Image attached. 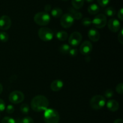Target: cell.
<instances>
[{"label": "cell", "instance_id": "1", "mask_svg": "<svg viewBox=\"0 0 123 123\" xmlns=\"http://www.w3.org/2000/svg\"><path fill=\"white\" fill-rule=\"evenodd\" d=\"M49 102L48 98L42 95H38L34 97L31 102L32 109L35 112H40L48 109Z\"/></svg>", "mask_w": 123, "mask_h": 123}, {"label": "cell", "instance_id": "2", "mask_svg": "<svg viewBox=\"0 0 123 123\" xmlns=\"http://www.w3.org/2000/svg\"><path fill=\"white\" fill-rule=\"evenodd\" d=\"M44 120L46 123H58L60 120V116L56 110L48 108L44 111Z\"/></svg>", "mask_w": 123, "mask_h": 123}, {"label": "cell", "instance_id": "3", "mask_svg": "<svg viewBox=\"0 0 123 123\" xmlns=\"http://www.w3.org/2000/svg\"><path fill=\"white\" fill-rule=\"evenodd\" d=\"M34 20L37 25L40 26H46L50 21V16L48 13L45 12H38L35 14Z\"/></svg>", "mask_w": 123, "mask_h": 123}, {"label": "cell", "instance_id": "4", "mask_svg": "<svg viewBox=\"0 0 123 123\" xmlns=\"http://www.w3.org/2000/svg\"><path fill=\"white\" fill-rule=\"evenodd\" d=\"M105 98L101 95L93 96L90 102V106L94 110H100L105 106Z\"/></svg>", "mask_w": 123, "mask_h": 123}, {"label": "cell", "instance_id": "5", "mask_svg": "<svg viewBox=\"0 0 123 123\" xmlns=\"http://www.w3.org/2000/svg\"><path fill=\"white\" fill-rule=\"evenodd\" d=\"M38 35L39 38L44 42H49L54 38V32L50 28L42 27L38 30Z\"/></svg>", "mask_w": 123, "mask_h": 123}, {"label": "cell", "instance_id": "6", "mask_svg": "<svg viewBox=\"0 0 123 123\" xmlns=\"http://www.w3.org/2000/svg\"><path fill=\"white\" fill-rule=\"evenodd\" d=\"M8 98L10 102L13 104H19L24 101L25 96L24 94L20 91L16 90L10 94Z\"/></svg>", "mask_w": 123, "mask_h": 123}, {"label": "cell", "instance_id": "7", "mask_svg": "<svg viewBox=\"0 0 123 123\" xmlns=\"http://www.w3.org/2000/svg\"><path fill=\"white\" fill-rule=\"evenodd\" d=\"M92 24L97 28H103L107 24V18L105 14H97L92 19Z\"/></svg>", "mask_w": 123, "mask_h": 123}, {"label": "cell", "instance_id": "8", "mask_svg": "<svg viewBox=\"0 0 123 123\" xmlns=\"http://www.w3.org/2000/svg\"><path fill=\"white\" fill-rule=\"evenodd\" d=\"M74 19L70 13H66L61 16L60 19L61 25L64 28H68L73 25Z\"/></svg>", "mask_w": 123, "mask_h": 123}, {"label": "cell", "instance_id": "9", "mask_svg": "<svg viewBox=\"0 0 123 123\" xmlns=\"http://www.w3.org/2000/svg\"><path fill=\"white\" fill-rule=\"evenodd\" d=\"M82 40V36L79 32H73L68 38V43L72 47H76L80 44Z\"/></svg>", "mask_w": 123, "mask_h": 123}, {"label": "cell", "instance_id": "10", "mask_svg": "<svg viewBox=\"0 0 123 123\" xmlns=\"http://www.w3.org/2000/svg\"><path fill=\"white\" fill-rule=\"evenodd\" d=\"M108 27L112 32H117L120 31L121 29V24L118 20L115 18H112L108 21Z\"/></svg>", "mask_w": 123, "mask_h": 123}, {"label": "cell", "instance_id": "11", "mask_svg": "<svg viewBox=\"0 0 123 123\" xmlns=\"http://www.w3.org/2000/svg\"><path fill=\"white\" fill-rule=\"evenodd\" d=\"M12 25V20L9 16L4 15L0 18V29L4 31L8 30Z\"/></svg>", "mask_w": 123, "mask_h": 123}, {"label": "cell", "instance_id": "12", "mask_svg": "<svg viewBox=\"0 0 123 123\" xmlns=\"http://www.w3.org/2000/svg\"><path fill=\"white\" fill-rule=\"evenodd\" d=\"M79 50H80V52L82 55H88L92 50V43L90 41H85L80 44Z\"/></svg>", "mask_w": 123, "mask_h": 123}, {"label": "cell", "instance_id": "13", "mask_svg": "<svg viewBox=\"0 0 123 123\" xmlns=\"http://www.w3.org/2000/svg\"><path fill=\"white\" fill-rule=\"evenodd\" d=\"M88 37L91 41L93 42H98L100 38V34L99 32L96 29H90L88 32Z\"/></svg>", "mask_w": 123, "mask_h": 123}, {"label": "cell", "instance_id": "14", "mask_svg": "<svg viewBox=\"0 0 123 123\" xmlns=\"http://www.w3.org/2000/svg\"><path fill=\"white\" fill-rule=\"evenodd\" d=\"M63 86L64 83L62 80L60 79H56L52 82L50 84V89L53 91L57 92V91H60L62 88Z\"/></svg>", "mask_w": 123, "mask_h": 123}, {"label": "cell", "instance_id": "15", "mask_svg": "<svg viewBox=\"0 0 123 123\" xmlns=\"http://www.w3.org/2000/svg\"><path fill=\"white\" fill-rule=\"evenodd\" d=\"M106 107L110 111L116 112L119 109V103L115 100H109L106 103Z\"/></svg>", "mask_w": 123, "mask_h": 123}, {"label": "cell", "instance_id": "16", "mask_svg": "<svg viewBox=\"0 0 123 123\" xmlns=\"http://www.w3.org/2000/svg\"><path fill=\"white\" fill-rule=\"evenodd\" d=\"M68 10L70 12V14L73 16L74 19H76V20H79L82 18V14L80 12H78L74 8H69Z\"/></svg>", "mask_w": 123, "mask_h": 123}, {"label": "cell", "instance_id": "17", "mask_svg": "<svg viewBox=\"0 0 123 123\" xmlns=\"http://www.w3.org/2000/svg\"><path fill=\"white\" fill-rule=\"evenodd\" d=\"M99 6L96 4H92L88 7V12L91 14H96L99 12Z\"/></svg>", "mask_w": 123, "mask_h": 123}, {"label": "cell", "instance_id": "18", "mask_svg": "<svg viewBox=\"0 0 123 123\" xmlns=\"http://www.w3.org/2000/svg\"><path fill=\"white\" fill-rule=\"evenodd\" d=\"M56 37L60 41H65L68 38V34L66 31H60L56 34Z\"/></svg>", "mask_w": 123, "mask_h": 123}, {"label": "cell", "instance_id": "19", "mask_svg": "<svg viewBox=\"0 0 123 123\" xmlns=\"http://www.w3.org/2000/svg\"><path fill=\"white\" fill-rule=\"evenodd\" d=\"M85 0H72V4L73 8L76 10L81 8L84 4Z\"/></svg>", "mask_w": 123, "mask_h": 123}, {"label": "cell", "instance_id": "20", "mask_svg": "<svg viewBox=\"0 0 123 123\" xmlns=\"http://www.w3.org/2000/svg\"><path fill=\"white\" fill-rule=\"evenodd\" d=\"M51 14L54 18H59L62 15V10L59 7H55L51 10Z\"/></svg>", "mask_w": 123, "mask_h": 123}, {"label": "cell", "instance_id": "21", "mask_svg": "<svg viewBox=\"0 0 123 123\" xmlns=\"http://www.w3.org/2000/svg\"><path fill=\"white\" fill-rule=\"evenodd\" d=\"M71 47L67 44H63L60 47V52L62 54H68Z\"/></svg>", "mask_w": 123, "mask_h": 123}, {"label": "cell", "instance_id": "22", "mask_svg": "<svg viewBox=\"0 0 123 123\" xmlns=\"http://www.w3.org/2000/svg\"><path fill=\"white\" fill-rule=\"evenodd\" d=\"M105 14L107 16L112 17L114 16L116 14V10L113 7H109L106 8L105 10Z\"/></svg>", "mask_w": 123, "mask_h": 123}, {"label": "cell", "instance_id": "23", "mask_svg": "<svg viewBox=\"0 0 123 123\" xmlns=\"http://www.w3.org/2000/svg\"><path fill=\"white\" fill-rule=\"evenodd\" d=\"M9 36L6 32H0V41L3 43H6L8 40Z\"/></svg>", "mask_w": 123, "mask_h": 123}, {"label": "cell", "instance_id": "24", "mask_svg": "<svg viewBox=\"0 0 123 123\" xmlns=\"http://www.w3.org/2000/svg\"><path fill=\"white\" fill-rule=\"evenodd\" d=\"M20 111L24 114H28L30 112V107H29L28 105L26 104V103H24L20 107Z\"/></svg>", "mask_w": 123, "mask_h": 123}, {"label": "cell", "instance_id": "25", "mask_svg": "<svg viewBox=\"0 0 123 123\" xmlns=\"http://www.w3.org/2000/svg\"><path fill=\"white\" fill-rule=\"evenodd\" d=\"M1 123H17L16 121L10 117H5L1 121Z\"/></svg>", "mask_w": 123, "mask_h": 123}, {"label": "cell", "instance_id": "26", "mask_svg": "<svg viewBox=\"0 0 123 123\" xmlns=\"http://www.w3.org/2000/svg\"><path fill=\"white\" fill-rule=\"evenodd\" d=\"M91 24H92V20L88 18H85L82 20V24L86 27L90 26Z\"/></svg>", "mask_w": 123, "mask_h": 123}, {"label": "cell", "instance_id": "27", "mask_svg": "<svg viewBox=\"0 0 123 123\" xmlns=\"http://www.w3.org/2000/svg\"><path fill=\"white\" fill-rule=\"evenodd\" d=\"M114 95V92L111 89H108V90H106L105 92L104 93V96L106 98H111Z\"/></svg>", "mask_w": 123, "mask_h": 123}, {"label": "cell", "instance_id": "28", "mask_svg": "<svg viewBox=\"0 0 123 123\" xmlns=\"http://www.w3.org/2000/svg\"><path fill=\"white\" fill-rule=\"evenodd\" d=\"M97 1L100 6L102 7H105L110 3L111 0H97Z\"/></svg>", "mask_w": 123, "mask_h": 123}, {"label": "cell", "instance_id": "29", "mask_svg": "<svg viewBox=\"0 0 123 123\" xmlns=\"http://www.w3.org/2000/svg\"><path fill=\"white\" fill-rule=\"evenodd\" d=\"M19 123H34V121L30 117H25L20 120Z\"/></svg>", "mask_w": 123, "mask_h": 123}, {"label": "cell", "instance_id": "30", "mask_svg": "<svg viewBox=\"0 0 123 123\" xmlns=\"http://www.w3.org/2000/svg\"><path fill=\"white\" fill-rule=\"evenodd\" d=\"M115 89H116V91L118 93L120 94H121V95H122L123 93V83H120V84H118V85H117Z\"/></svg>", "mask_w": 123, "mask_h": 123}, {"label": "cell", "instance_id": "31", "mask_svg": "<svg viewBox=\"0 0 123 123\" xmlns=\"http://www.w3.org/2000/svg\"><path fill=\"white\" fill-rule=\"evenodd\" d=\"M6 112L8 114H12L14 112V108L12 105H8L7 107H6Z\"/></svg>", "mask_w": 123, "mask_h": 123}, {"label": "cell", "instance_id": "32", "mask_svg": "<svg viewBox=\"0 0 123 123\" xmlns=\"http://www.w3.org/2000/svg\"><path fill=\"white\" fill-rule=\"evenodd\" d=\"M78 49H76V48H71L68 54H69L70 56L74 57V56H76L77 55H78Z\"/></svg>", "mask_w": 123, "mask_h": 123}, {"label": "cell", "instance_id": "33", "mask_svg": "<svg viewBox=\"0 0 123 123\" xmlns=\"http://www.w3.org/2000/svg\"><path fill=\"white\" fill-rule=\"evenodd\" d=\"M123 29H121L120 32L118 33V40L119 42L121 43V44H123Z\"/></svg>", "mask_w": 123, "mask_h": 123}, {"label": "cell", "instance_id": "34", "mask_svg": "<svg viewBox=\"0 0 123 123\" xmlns=\"http://www.w3.org/2000/svg\"><path fill=\"white\" fill-rule=\"evenodd\" d=\"M6 109V103L2 99L0 98V112Z\"/></svg>", "mask_w": 123, "mask_h": 123}, {"label": "cell", "instance_id": "35", "mask_svg": "<svg viewBox=\"0 0 123 123\" xmlns=\"http://www.w3.org/2000/svg\"><path fill=\"white\" fill-rule=\"evenodd\" d=\"M118 18L121 20H123V9L122 8H120L118 13Z\"/></svg>", "mask_w": 123, "mask_h": 123}, {"label": "cell", "instance_id": "36", "mask_svg": "<svg viewBox=\"0 0 123 123\" xmlns=\"http://www.w3.org/2000/svg\"><path fill=\"white\" fill-rule=\"evenodd\" d=\"M52 8V6L50 4H46L45 6H44V11L46 13H48L49 12H50Z\"/></svg>", "mask_w": 123, "mask_h": 123}, {"label": "cell", "instance_id": "37", "mask_svg": "<svg viewBox=\"0 0 123 123\" xmlns=\"http://www.w3.org/2000/svg\"><path fill=\"white\" fill-rule=\"evenodd\" d=\"M114 123H123V121L121 119H117L114 121Z\"/></svg>", "mask_w": 123, "mask_h": 123}, {"label": "cell", "instance_id": "38", "mask_svg": "<svg viewBox=\"0 0 123 123\" xmlns=\"http://www.w3.org/2000/svg\"><path fill=\"white\" fill-rule=\"evenodd\" d=\"M2 91H3V86H2V84L0 83V94H1V93H2Z\"/></svg>", "mask_w": 123, "mask_h": 123}, {"label": "cell", "instance_id": "39", "mask_svg": "<svg viewBox=\"0 0 123 123\" xmlns=\"http://www.w3.org/2000/svg\"><path fill=\"white\" fill-rule=\"evenodd\" d=\"M85 1H86V2H88V3H91V2H93L94 0H85Z\"/></svg>", "mask_w": 123, "mask_h": 123}, {"label": "cell", "instance_id": "40", "mask_svg": "<svg viewBox=\"0 0 123 123\" xmlns=\"http://www.w3.org/2000/svg\"><path fill=\"white\" fill-rule=\"evenodd\" d=\"M62 1H68V0H62Z\"/></svg>", "mask_w": 123, "mask_h": 123}]
</instances>
